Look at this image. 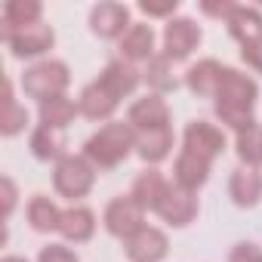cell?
<instances>
[{
  "label": "cell",
  "instance_id": "7402d4cb",
  "mask_svg": "<svg viewBox=\"0 0 262 262\" xmlns=\"http://www.w3.org/2000/svg\"><path fill=\"white\" fill-rule=\"evenodd\" d=\"M225 28L241 47L253 43V40H262V10L253 7V4H237L231 10V16L225 19Z\"/></svg>",
  "mask_w": 262,
  "mask_h": 262
},
{
  "label": "cell",
  "instance_id": "4dcf8cb0",
  "mask_svg": "<svg viewBox=\"0 0 262 262\" xmlns=\"http://www.w3.org/2000/svg\"><path fill=\"white\" fill-rule=\"evenodd\" d=\"M176 10H179V0H142L139 4V13L148 16V19H176Z\"/></svg>",
  "mask_w": 262,
  "mask_h": 262
},
{
  "label": "cell",
  "instance_id": "d6a6232c",
  "mask_svg": "<svg viewBox=\"0 0 262 262\" xmlns=\"http://www.w3.org/2000/svg\"><path fill=\"white\" fill-rule=\"evenodd\" d=\"M228 262H262V247L253 241H237L228 253Z\"/></svg>",
  "mask_w": 262,
  "mask_h": 262
},
{
  "label": "cell",
  "instance_id": "9a60e30c",
  "mask_svg": "<svg viewBox=\"0 0 262 262\" xmlns=\"http://www.w3.org/2000/svg\"><path fill=\"white\" fill-rule=\"evenodd\" d=\"M228 198L241 210H253L262 201V173L256 167H234L228 176Z\"/></svg>",
  "mask_w": 262,
  "mask_h": 262
},
{
  "label": "cell",
  "instance_id": "f546056e",
  "mask_svg": "<svg viewBox=\"0 0 262 262\" xmlns=\"http://www.w3.org/2000/svg\"><path fill=\"white\" fill-rule=\"evenodd\" d=\"M16 207H19V185L13 182V176H0V219L10 222Z\"/></svg>",
  "mask_w": 262,
  "mask_h": 262
},
{
  "label": "cell",
  "instance_id": "7a4b0ae2",
  "mask_svg": "<svg viewBox=\"0 0 262 262\" xmlns=\"http://www.w3.org/2000/svg\"><path fill=\"white\" fill-rule=\"evenodd\" d=\"M133 151H136V133H133V126L120 123V120H111V123H102L96 133L83 142L80 155L96 170H114Z\"/></svg>",
  "mask_w": 262,
  "mask_h": 262
},
{
  "label": "cell",
  "instance_id": "52a82bcc",
  "mask_svg": "<svg viewBox=\"0 0 262 262\" xmlns=\"http://www.w3.org/2000/svg\"><path fill=\"white\" fill-rule=\"evenodd\" d=\"M133 25V10L117 0H102L90 10V31L102 40H120Z\"/></svg>",
  "mask_w": 262,
  "mask_h": 262
},
{
  "label": "cell",
  "instance_id": "7c38bea8",
  "mask_svg": "<svg viewBox=\"0 0 262 262\" xmlns=\"http://www.w3.org/2000/svg\"><path fill=\"white\" fill-rule=\"evenodd\" d=\"M126 123L133 126V133L142 129H161V126H173L170 123V105L164 96L158 93H145L142 99H136L126 111Z\"/></svg>",
  "mask_w": 262,
  "mask_h": 262
},
{
  "label": "cell",
  "instance_id": "484cf974",
  "mask_svg": "<svg viewBox=\"0 0 262 262\" xmlns=\"http://www.w3.org/2000/svg\"><path fill=\"white\" fill-rule=\"evenodd\" d=\"M28 148H31V155L37 158V161H43V164H59L68 151V145H65V133H59V129H50V126H43V123H37L34 129H31V139H28Z\"/></svg>",
  "mask_w": 262,
  "mask_h": 262
},
{
  "label": "cell",
  "instance_id": "6da1fadb",
  "mask_svg": "<svg viewBox=\"0 0 262 262\" xmlns=\"http://www.w3.org/2000/svg\"><path fill=\"white\" fill-rule=\"evenodd\" d=\"M256 102H259V83L250 74L225 65V74H222L219 90L213 96L216 117L228 129L241 133V129H247V126L256 123Z\"/></svg>",
  "mask_w": 262,
  "mask_h": 262
},
{
  "label": "cell",
  "instance_id": "5bb4252c",
  "mask_svg": "<svg viewBox=\"0 0 262 262\" xmlns=\"http://www.w3.org/2000/svg\"><path fill=\"white\" fill-rule=\"evenodd\" d=\"M31 25H43V4L40 0H7L0 10V40L25 31Z\"/></svg>",
  "mask_w": 262,
  "mask_h": 262
},
{
  "label": "cell",
  "instance_id": "e0dca14e",
  "mask_svg": "<svg viewBox=\"0 0 262 262\" xmlns=\"http://www.w3.org/2000/svg\"><path fill=\"white\" fill-rule=\"evenodd\" d=\"M96 80H99L111 96L126 99V96H133V93H136V86L142 83V71H139L136 65L123 62V59H111V62L102 68V74H99Z\"/></svg>",
  "mask_w": 262,
  "mask_h": 262
},
{
  "label": "cell",
  "instance_id": "83f0119b",
  "mask_svg": "<svg viewBox=\"0 0 262 262\" xmlns=\"http://www.w3.org/2000/svg\"><path fill=\"white\" fill-rule=\"evenodd\" d=\"M173 65H176V62H170L164 53H158L151 62H145L142 80L148 83V90H151V93L167 96V93H176V90H179V77H176Z\"/></svg>",
  "mask_w": 262,
  "mask_h": 262
},
{
  "label": "cell",
  "instance_id": "2e32d148",
  "mask_svg": "<svg viewBox=\"0 0 262 262\" xmlns=\"http://www.w3.org/2000/svg\"><path fill=\"white\" fill-rule=\"evenodd\" d=\"M117 105H120V99L111 96L99 80L86 83V86L80 90V96H77V108H80V114H83L86 120H99V123H111Z\"/></svg>",
  "mask_w": 262,
  "mask_h": 262
},
{
  "label": "cell",
  "instance_id": "277c9868",
  "mask_svg": "<svg viewBox=\"0 0 262 262\" xmlns=\"http://www.w3.org/2000/svg\"><path fill=\"white\" fill-rule=\"evenodd\" d=\"M96 173H99V170H96L83 155H65V158L56 164V170H53V188H56L65 201L77 204V201H83V198L93 191Z\"/></svg>",
  "mask_w": 262,
  "mask_h": 262
},
{
  "label": "cell",
  "instance_id": "603a6c76",
  "mask_svg": "<svg viewBox=\"0 0 262 262\" xmlns=\"http://www.w3.org/2000/svg\"><path fill=\"white\" fill-rule=\"evenodd\" d=\"M225 74V65L216 59H201L185 71V86L198 96V99H213L219 90V80Z\"/></svg>",
  "mask_w": 262,
  "mask_h": 262
},
{
  "label": "cell",
  "instance_id": "d6986e66",
  "mask_svg": "<svg viewBox=\"0 0 262 262\" xmlns=\"http://www.w3.org/2000/svg\"><path fill=\"white\" fill-rule=\"evenodd\" d=\"M31 123L28 117V108L16 99V83L13 77H4V99H0V133H4L7 139L25 133Z\"/></svg>",
  "mask_w": 262,
  "mask_h": 262
},
{
  "label": "cell",
  "instance_id": "4fadbf2b",
  "mask_svg": "<svg viewBox=\"0 0 262 262\" xmlns=\"http://www.w3.org/2000/svg\"><path fill=\"white\" fill-rule=\"evenodd\" d=\"M158 34L148 22H133L129 31L117 40V50H120V59L136 65V62H151L158 56Z\"/></svg>",
  "mask_w": 262,
  "mask_h": 262
},
{
  "label": "cell",
  "instance_id": "8fae6325",
  "mask_svg": "<svg viewBox=\"0 0 262 262\" xmlns=\"http://www.w3.org/2000/svg\"><path fill=\"white\" fill-rule=\"evenodd\" d=\"M155 213H158L170 228H185V225H191L194 216H198V194L179 188L176 182H170Z\"/></svg>",
  "mask_w": 262,
  "mask_h": 262
},
{
  "label": "cell",
  "instance_id": "9c48e42d",
  "mask_svg": "<svg viewBox=\"0 0 262 262\" xmlns=\"http://www.w3.org/2000/svg\"><path fill=\"white\" fill-rule=\"evenodd\" d=\"M123 253L129 262H164L170 253L167 231L158 225H142L133 237L123 241Z\"/></svg>",
  "mask_w": 262,
  "mask_h": 262
},
{
  "label": "cell",
  "instance_id": "4316f807",
  "mask_svg": "<svg viewBox=\"0 0 262 262\" xmlns=\"http://www.w3.org/2000/svg\"><path fill=\"white\" fill-rule=\"evenodd\" d=\"M77 114H80V108H77V102L68 99V96H56V99H47V102L37 105L40 123L50 126V129H59V133H65V129L74 123Z\"/></svg>",
  "mask_w": 262,
  "mask_h": 262
},
{
  "label": "cell",
  "instance_id": "5b68a950",
  "mask_svg": "<svg viewBox=\"0 0 262 262\" xmlns=\"http://www.w3.org/2000/svg\"><path fill=\"white\" fill-rule=\"evenodd\" d=\"M204 40V31L194 19L188 16H176L164 25V34H161V53L170 59V62H185L198 53Z\"/></svg>",
  "mask_w": 262,
  "mask_h": 262
},
{
  "label": "cell",
  "instance_id": "8992f818",
  "mask_svg": "<svg viewBox=\"0 0 262 262\" xmlns=\"http://www.w3.org/2000/svg\"><path fill=\"white\" fill-rule=\"evenodd\" d=\"M102 225H105V231L111 237L126 241V237H133L145 225V210L129 194H117L114 201H108V207L102 213Z\"/></svg>",
  "mask_w": 262,
  "mask_h": 262
},
{
  "label": "cell",
  "instance_id": "d590c367",
  "mask_svg": "<svg viewBox=\"0 0 262 262\" xmlns=\"http://www.w3.org/2000/svg\"><path fill=\"white\" fill-rule=\"evenodd\" d=\"M0 262H28V259H25V256H13V253H7Z\"/></svg>",
  "mask_w": 262,
  "mask_h": 262
},
{
  "label": "cell",
  "instance_id": "d4e9b609",
  "mask_svg": "<svg viewBox=\"0 0 262 262\" xmlns=\"http://www.w3.org/2000/svg\"><path fill=\"white\" fill-rule=\"evenodd\" d=\"M62 207L47 198V194H31L28 207H25V216H28V225L37 231V234H50V231H59L62 225Z\"/></svg>",
  "mask_w": 262,
  "mask_h": 262
},
{
  "label": "cell",
  "instance_id": "f1b7e54d",
  "mask_svg": "<svg viewBox=\"0 0 262 262\" xmlns=\"http://www.w3.org/2000/svg\"><path fill=\"white\" fill-rule=\"evenodd\" d=\"M234 155L241 161V167H262V123L256 120L253 126L234 133Z\"/></svg>",
  "mask_w": 262,
  "mask_h": 262
},
{
  "label": "cell",
  "instance_id": "cb8c5ba5",
  "mask_svg": "<svg viewBox=\"0 0 262 262\" xmlns=\"http://www.w3.org/2000/svg\"><path fill=\"white\" fill-rule=\"evenodd\" d=\"M96 213L83 204H71L65 213H62V225H59V234L68 241V244H86L93 241L96 234Z\"/></svg>",
  "mask_w": 262,
  "mask_h": 262
},
{
  "label": "cell",
  "instance_id": "836d02e7",
  "mask_svg": "<svg viewBox=\"0 0 262 262\" xmlns=\"http://www.w3.org/2000/svg\"><path fill=\"white\" fill-rule=\"evenodd\" d=\"M234 7H237V4H231V0H204V4H198V10H201L204 16L219 19V22H225Z\"/></svg>",
  "mask_w": 262,
  "mask_h": 262
},
{
  "label": "cell",
  "instance_id": "30bf717a",
  "mask_svg": "<svg viewBox=\"0 0 262 262\" xmlns=\"http://www.w3.org/2000/svg\"><path fill=\"white\" fill-rule=\"evenodd\" d=\"M7 50L13 59H43L53 47H56V31L50 25H31L25 31H16L10 37H4Z\"/></svg>",
  "mask_w": 262,
  "mask_h": 262
},
{
  "label": "cell",
  "instance_id": "3957f363",
  "mask_svg": "<svg viewBox=\"0 0 262 262\" xmlns=\"http://www.w3.org/2000/svg\"><path fill=\"white\" fill-rule=\"evenodd\" d=\"M19 83H22V93L40 105L47 99L65 96V90L71 83V68L62 59H40L31 68H25V74H22Z\"/></svg>",
  "mask_w": 262,
  "mask_h": 262
},
{
  "label": "cell",
  "instance_id": "44dd1931",
  "mask_svg": "<svg viewBox=\"0 0 262 262\" xmlns=\"http://www.w3.org/2000/svg\"><path fill=\"white\" fill-rule=\"evenodd\" d=\"M167 185H170V179H167L158 167H148V170H142V173L133 179L129 198H133L145 213H155L158 204H161V198H164V191H167Z\"/></svg>",
  "mask_w": 262,
  "mask_h": 262
},
{
  "label": "cell",
  "instance_id": "e575fe53",
  "mask_svg": "<svg viewBox=\"0 0 262 262\" xmlns=\"http://www.w3.org/2000/svg\"><path fill=\"white\" fill-rule=\"evenodd\" d=\"M241 62H244V65H247L250 71L262 74V40L244 43V47H241Z\"/></svg>",
  "mask_w": 262,
  "mask_h": 262
},
{
  "label": "cell",
  "instance_id": "ffe728a7",
  "mask_svg": "<svg viewBox=\"0 0 262 262\" xmlns=\"http://www.w3.org/2000/svg\"><path fill=\"white\" fill-rule=\"evenodd\" d=\"M173 145H176V136H173V126H161V129H142L136 133V155L148 164V167H158L164 164L170 155H173Z\"/></svg>",
  "mask_w": 262,
  "mask_h": 262
},
{
  "label": "cell",
  "instance_id": "ba28073f",
  "mask_svg": "<svg viewBox=\"0 0 262 262\" xmlns=\"http://www.w3.org/2000/svg\"><path fill=\"white\" fill-rule=\"evenodd\" d=\"M182 148L213 164L228 148V139H225V133L216 123H210V120H191L185 126V133H182Z\"/></svg>",
  "mask_w": 262,
  "mask_h": 262
},
{
  "label": "cell",
  "instance_id": "ac0fdd59",
  "mask_svg": "<svg viewBox=\"0 0 262 262\" xmlns=\"http://www.w3.org/2000/svg\"><path fill=\"white\" fill-rule=\"evenodd\" d=\"M210 170H213V164H210V161H204V158H198V155H191V151L179 148V155H176V161H173V182H176L179 188H185V191H194V194H198V191L207 185Z\"/></svg>",
  "mask_w": 262,
  "mask_h": 262
},
{
  "label": "cell",
  "instance_id": "1f68e13d",
  "mask_svg": "<svg viewBox=\"0 0 262 262\" xmlns=\"http://www.w3.org/2000/svg\"><path fill=\"white\" fill-rule=\"evenodd\" d=\"M37 262H80V259H77V253H74L71 247H65V244H47V247H40Z\"/></svg>",
  "mask_w": 262,
  "mask_h": 262
}]
</instances>
